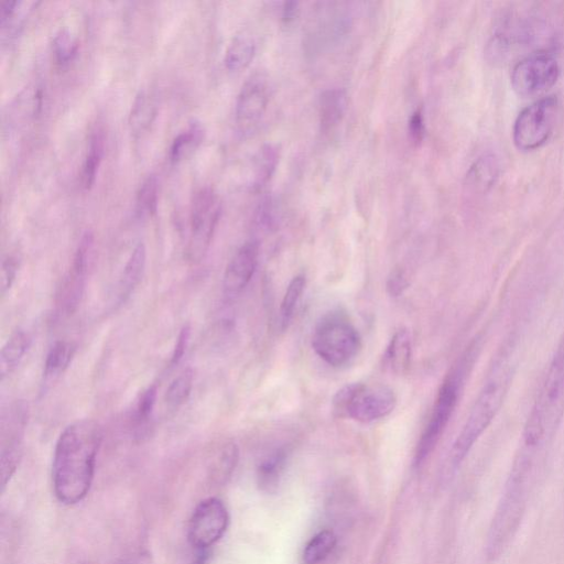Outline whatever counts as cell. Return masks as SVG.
I'll return each instance as SVG.
<instances>
[{
    "label": "cell",
    "mask_w": 564,
    "mask_h": 564,
    "mask_svg": "<svg viewBox=\"0 0 564 564\" xmlns=\"http://www.w3.org/2000/svg\"><path fill=\"white\" fill-rule=\"evenodd\" d=\"M101 440L99 424L89 419L73 422L59 434L53 455L52 482L62 503L75 505L88 494Z\"/></svg>",
    "instance_id": "1"
},
{
    "label": "cell",
    "mask_w": 564,
    "mask_h": 564,
    "mask_svg": "<svg viewBox=\"0 0 564 564\" xmlns=\"http://www.w3.org/2000/svg\"><path fill=\"white\" fill-rule=\"evenodd\" d=\"M510 376V370L505 365H500L481 388L453 444L451 451L453 465H458L465 458L496 417L507 394Z\"/></svg>",
    "instance_id": "2"
},
{
    "label": "cell",
    "mask_w": 564,
    "mask_h": 564,
    "mask_svg": "<svg viewBox=\"0 0 564 564\" xmlns=\"http://www.w3.org/2000/svg\"><path fill=\"white\" fill-rule=\"evenodd\" d=\"M312 347L326 364L339 368L357 357L361 349V337L344 314L332 312L316 324Z\"/></svg>",
    "instance_id": "3"
},
{
    "label": "cell",
    "mask_w": 564,
    "mask_h": 564,
    "mask_svg": "<svg viewBox=\"0 0 564 564\" xmlns=\"http://www.w3.org/2000/svg\"><path fill=\"white\" fill-rule=\"evenodd\" d=\"M395 404L393 390L382 384H346L333 398V408L339 415L362 423L387 416L394 410Z\"/></svg>",
    "instance_id": "4"
},
{
    "label": "cell",
    "mask_w": 564,
    "mask_h": 564,
    "mask_svg": "<svg viewBox=\"0 0 564 564\" xmlns=\"http://www.w3.org/2000/svg\"><path fill=\"white\" fill-rule=\"evenodd\" d=\"M468 359L464 358L441 386L429 423L415 451V464L421 465L441 438L457 404Z\"/></svg>",
    "instance_id": "5"
},
{
    "label": "cell",
    "mask_w": 564,
    "mask_h": 564,
    "mask_svg": "<svg viewBox=\"0 0 564 564\" xmlns=\"http://www.w3.org/2000/svg\"><path fill=\"white\" fill-rule=\"evenodd\" d=\"M221 213V204L212 187L199 188L193 197L189 214L187 258L200 261L206 254Z\"/></svg>",
    "instance_id": "6"
},
{
    "label": "cell",
    "mask_w": 564,
    "mask_h": 564,
    "mask_svg": "<svg viewBox=\"0 0 564 564\" xmlns=\"http://www.w3.org/2000/svg\"><path fill=\"white\" fill-rule=\"evenodd\" d=\"M557 110L556 96L540 98L525 107L513 124L512 139L516 147L531 151L544 144L553 131Z\"/></svg>",
    "instance_id": "7"
},
{
    "label": "cell",
    "mask_w": 564,
    "mask_h": 564,
    "mask_svg": "<svg viewBox=\"0 0 564 564\" xmlns=\"http://www.w3.org/2000/svg\"><path fill=\"white\" fill-rule=\"evenodd\" d=\"M558 75L556 58L546 51H536L514 65L511 86L520 96H533L551 88Z\"/></svg>",
    "instance_id": "8"
},
{
    "label": "cell",
    "mask_w": 564,
    "mask_h": 564,
    "mask_svg": "<svg viewBox=\"0 0 564 564\" xmlns=\"http://www.w3.org/2000/svg\"><path fill=\"white\" fill-rule=\"evenodd\" d=\"M229 514L224 502L215 497L200 501L194 509L187 527L193 549H209L226 532Z\"/></svg>",
    "instance_id": "9"
},
{
    "label": "cell",
    "mask_w": 564,
    "mask_h": 564,
    "mask_svg": "<svg viewBox=\"0 0 564 564\" xmlns=\"http://www.w3.org/2000/svg\"><path fill=\"white\" fill-rule=\"evenodd\" d=\"M28 422V408L18 402L1 416V475L3 487L14 474L22 455V437Z\"/></svg>",
    "instance_id": "10"
},
{
    "label": "cell",
    "mask_w": 564,
    "mask_h": 564,
    "mask_svg": "<svg viewBox=\"0 0 564 564\" xmlns=\"http://www.w3.org/2000/svg\"><path fill=\"white\" fill-rule=\"evenodd\" d=\"M270 86L262 73H254L242 84L235 104V120L241 131L253 128L267 111Z\"/></svg>",
    "instance_id": "11"
},
{
    "label": "cell",
    "mask_w": 564,
    "mask_h": 564,
    "mask_svg": "<svg viewBox=\"0 0 564 564\" xmlns=\"http://www.w3.org/2000/svg\"><path fill=\"white\" fill-rule=\"evenodd\" d=\"M94 237L86 232L76 249L72 267L66 274L57 295V306L63 314H72L78 307L85 289L86 274L89 268Z\"/></svg>",
    "instance_id": "12"
},
{
    "label": "cell",
    "mask_w": 564,
    "mask_h": 564,
    "mask_svg": "<svg viewBox=\"0 0 564 564\" xmlns=\"http://www.w3.org/2000/svg\"><path fill=\"white\" fill-rule=\"evenodd\" d=\"M259 257V245L254 240L245 242L228 262L223 280L227 296L239 294L250 282Z\"/></svg>",
    "instance_id": "13"
},
{
    "label": "cell",
    "mask_w": 564,
    "mask_h": 564,
    "mask_svg": "<svg viewBox=\"0 0 564 564\" xmlns=\"http://www.w3.org/2000/svg\"><path fill=\"white\" fill-rule=\"evenodd\" d=\"M147 263V249L143 242H139L130 253L117 289V304H123L142 280Z\"/></svg>",
    "instance_id": "14"
},
{
    "label": "cell",
    "mask_w": 564,
    "mask_h": 564,
    "mask_svg": "<svg viewBox=\"0 0 564 564\" xmlns=\"http://www.w3.org/2000/svg\"><path fill=\"white\" fill-rule=\"evenodd\" d=\"M156 116V102L153 94L148 89H140L135 95L129 117L128 124L132 135L142 138L151 128Z\"/></svg>",
    "instance_id": "15"
},
{
    "label": "cell",
    "mask_w": 564,
    "mask_h": 564,
    "mask_svg": "<svg viewBox=\"0 0 564 564\" xmlns=\"http://www.w3.org/2000/svg\"><path fill=\"white\" fill-rule=\"evenodd\" d=\"M348 107L347 94L341 88H329L322 93L318 101L321 129L329 131L338 126Z\"/></svg>",
    "instance_id": "16"
},
{
    "label": "cell",
    "mask_w": 564,
    "mask_h": 564,
    "mask_svg": "<svg viewBox=\"0 0 564 564\" xmlns=\"http://www.w3.org/2000/svg\"><path fill=\"white\" fill-rule=\"evenodd\" d=\"M39 2L7 0L0 10L1 41H10L23 28L26 18Z\"/></svg>",
    "instance_id": "17"
},
{
    "label": "cell",
    "mask_w": 564,
    "mask_h": 564,
    "mask_svg": "<svg viewBox=\"0 0 564 564\" xmlns=\"http://www.w3.org/2000/svg\"><path fill=\"white\" fill-rule=\"evenodd\" d=\"M31 344V336L24 329L15 330L4 343L0 352V373L3 380L20 365Z\"/></svg>",
    "instance_id": "18"
},
{
    "label": "cell",
    "mask_w": 564,
    "mask_h": 564,
    "mask_svg": "<svg viewBox=\"0 0 564 564\" xmlns=\"http://www.w3.org/2000/svg\"><path fill=\"white\" fill-rule=\"evenodd\" d=\"M204 135L205 129L200 122H191L173 139L169 151L170 161L178 163L187 159L203 142Z\"/></svg>",
    "instance_id": "19"
},
{
    "label": "cell",
    "mask_w": 564,
    "mask_h": 564,
    "mask_svg": "<svg viewBox=\"0 0 564 564\" xmlns=\"http://www.w3.org/2000/svg\"><path fill=\"white\" fill-rule=\"evenodd\" d=\"M256 44L250 35L238 34L230 41L225 52L224 63L227 69L239 72L245 69L253 59Z\"/></svg>",
    "instance_id": "20"
},
{
    "label": "cell",
    "mask_w": 564,
    "mask_h": 564,
    "mask_svg": "<svg viewBox=\"0 0 564 564\" xmlns=\"http://www.w3.org/2000/svg\"><path fill=\"white\" fill-rule=\"evenodd\" d=\"M384 356L393 372L402 375L409 369L411 361V336L406 329H399L393 335Z\"/></svg>",
    "instance_id": "21"
},
{
    "label": "cell",
    "mask_w": 564,
    "mask_h": 564,
    "mask_svg": "<svg viewBox=\"0 0 564 564\" xmlns=\"http://www.w3.org/2000/svg\"><path fill=\"white\" fill-rule=\"evenodd\" d=\"M77 350L76 344L58 340L50 348L44 362V378L53 379L61 376L70 365Z\"/></svg>",
    "instance_id": "22"
},
{
    "label": "cell",
    "mask_w": 564,
    "mask_h": 564,
    "mask_svg": "<svg viewBox=\"0 0 564 564\" xmlns=\"http://www.w3.org/2000/svg\"><path fill=\"white\" fill-rule=\"evenodd\" d=\"M104 152V139L100 132H94L89 139V144L84 156L80 170V184L85 189H89L98 173Z\"/></svg>",
    "instance_id": "23"
},
{
    "label": "cell",
    "mask_w": 564,
    "mask_h": 564,
    "mask_svg": "<svg viewBox=\"0 0 564 564\" xmlns=\"http://www.w3.org/2000/svg\"><path fill=\"white\" fill-rule=\"evenodd\" d=\"M239 451L235 443L228 442L221 446L215 456L209 471V477L216 484L227 481L238 463Z\"/></svg>",
    "instance_id": "24"
},
{
    "label": "cell",
    "mask_w": 564,
    "mask_h": 564,
    "mask_svg": "<svg viewBox=\"0 0 564 564\" xmlns=\"http://www.w3.org/2000/svg\"><path fill=\"white\" fill-rule=\"evenodd\" d=\"M498 174V162L494 155H482L467 173V183L477 189H486L496 180Z\"/></svg>",
    "instance_id": "25"
},
{
    "label": "cell",
    "mask_w": 564,
    "mask_h": 564,
    "mask_svg": "<svg viewBox=\"0 0 564 564\" xmlns=\"http://www.w3.org/2000/svg\"><path fill=\"white\" fill-rule=\"evenodd\" d=\"M279 154L275 147L265 144L259 149L253 162L252 186L257 189L264 186L275 171Z\"/></svg>",
    "instance_id": "26"
},
{
    "label": "cell",
    "mask_w": 564,
    "mask_h": 564,
    "mask_svg": "<svg viewBox=\"0 0 564 564\" xmlns=\"http://www.w3.org/2000/svg\"><path fill=\"white\" fill-rule=\"evenodd\" d=\"M159 199V183L155 175H148L139 185L135 194V212L140 217L155 214Z\"/></svg>",
    "instance_id": "27"
},
{
    "label": "cell",
    "mask_w": 564,
    "mask_h": 564,
    "mask_svg": "<svg viewBox=\"0 0 564 564\" xmlns=\"http://www.w3.org/2000/svg\"><path fill=\"white\" fill-rule=\"evenodd\" d=\"M337 538L330 530H323L314 535L306 544L303 552V561L306 564L323 562L334 550Z\"/></svg>",
    "instance_id": "28"
},
{
    "label": "cell",
    "mask_w": 564,
    "mask_h": 564,
    "mask_svg": "<svg viewBox=\"0 0 564 564\" xmlns=\"http://www.w3.org/2000/svg\"><path fill=\"white\" fill-rule=\"evenodd\" d=\"M194 373L192 369H184L169 384L164 402L170 410H177L188 399L193 388Z\"/></svg>",
    "instance_id": "29"
},
{
    "label": "cell",
    "mask_w": 564,
    "mask_h": 564,
    "mask_svg": "<svg viewBox=\"0 0 564 564\" xmlns=\"http://www.w3.org/2000/svg\"><path fill=\"white\" fill-rule=\"evenodd\" d=\"M78 50L77 36L67 28L59 29L52 39V52L58 66L68 65Z\"/></svg>",
    "instance_id": "30"
},
{
    "label": "cell",
    "mask_w": 564,
    "mask_h": 564,
    "mask_svg": "<svg viewBox=\"0 0 564 564\" xmlns=\"http://www.w3.org/2000/svg\"><path fill=\"white\" fill-rule=\"evenodd\" d=\"M284 462L285 453L278 451L260 464L258 482L263 490L271 491L278 485Z\"/></svg>",
    "instance_id": "31"
},
{
    "label": "cell",
    "mask_w": 564,
    "mask_h": 564,
    "mask_svg": "<svg viewBox=\"0 0 564 564\" xmlns=\"http://www.w3.org/2000/svg\"><path fill=\"white\" fill-rule=\"evenodd\" d=\"M305 276L303 274L295 275L289 283L280 305V318L282 328L288 327L290 319L294 313L295 306L304 291Z\"/></svg>",
    "instance_id": "32"
},
{
    "label": "cell",
    "mask_w": 564,
    "mask_h": 564,
    "mask_svg": "<svg viewBox=\"0 0 564 564\" xmlns=\"http://www.w3.org/2000/svg\"><path fill=\"white\" fill-rule=\"evenodd\" d=\"M156 393L158 388L155 384H152L142 392L140 399L138 400L133 413V425L138 434H141V432L149 424L154 409Z\"/></svg>",
    "instance_id": "33"
},
{
    "label": "cell",
    "mask_w": 564,
    "mask_h": 564,
    "mask_svg": "<svg viewBox=\"0 0 564 564\" xmlns=\"http://www.w3.org/2000/svg\"><path fill=\"white\" fill-rule=\"evenodd\" d=\"M20 259L15 254H7L1 265V294L4 296L15 281Z\"/></svg>",
    "instance_id": "34"
},
{
    "label": "cell",
    "mask_w": 564,
    "mask_h": 564,
    "mask_svg": "<svg viewBox=\"0 0 564 564\" xmlns=\"http://www.w3.org/2000/svg\"><path fill=\"white\" fill-rule=\"evenodd\" d=\"M409 137L414 144H420L425 135L424 118L421 110L414 111L408 124Z\"/></svg>",
    "instance_id": "35"
},
{
    "label": "cell",
    "mask_w": 564,
    "mask_h": 564,
    "mask_svg": "<svg viewBox=\"0 0 564 564\" xmlns=\"http://www.w3.org/2000/svg\"><path fill=\"white\" fill-rule=\"evenodd\" d=\"M189 330L188 325H184L181 329L171 356V366L177 365L183 358L189 339Z\"/></svg>",
    "instance_id": "36"
},
{
    "label": "cell",
    "mask_w": 564,
    "mask_h": 564,
    "mask_svg": "<svg viewBox=\"0 0 564 564\" xmlns=\"http://www.w3.org/2000/svg\"><path fill=\"white\" fill-rule=\"evenodd\" d=\"M406 286L408 282L404 273H402L400 270H395L391 273L387 282V289L391 295H400Z\"/></svg>",
    "instance_id": "37"
},
{
    "label": "cell",
    "mask_w": 564,
    "mask_h": 564,
    "mask_svg": "<svg viewBox=\"0 0 564 564\" xmlns=\"http://www.w3.org/2000/svg\"><path fill=\"white\" fill-rule=\"evenodd\" d=\"M299 13L297 2L289 1L284 2L282 7V20L286 23L292 22L296 19Z\"/></svg>",
    "instance_id": "38"
},
{
    "label": "cell",
    "mask_w": 564,
    "mask_h": 564,
    "mask_svg": "<svg viewBox=\"0 0 564 564\" xmlns=\"http://www.w3.org/2000/svg\"><path fill=\"white\" fill-rule=\"evenodd\" d=\"M115 564H124V563H122V562H117V563H115Z\"/></svg>",
    "instance_id": "39"
}]
</instances>
